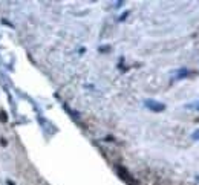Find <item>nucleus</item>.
Returning a JSON list of instances; mask_svg holds the SVG:
<instances>
[{
	"instance_id": "obj_3",
	"label": "nucleus",
	"mask_w": 199,
	"mask_h": 185,
	"mask_svg": "<svg viewBox=\"0 0 199 185\" xmlns=\"http://www.w3.org/2000/svg\"><path fill=\"white\" fill-rule=\"evenodd\" d=\"M187 75H190V71H187V69H181L176 72V78H185Z\"/></svg>"
},
{
	"instance_id": "obj_4",
	"label": "nucleus",
	"mask_w": 199,
	"mask_h": 185,
	"mask_svg": "<svg viewBox=\"0 0 199 185\" xmlns=\"http://www.w3.org/2000/svg\"><path fill=\"white\" fill-rule=\"evenodd\" d=\"M0 121H2V123H6V121H8V116H6L5 112H0Z\"/></svg>"
},
{
	"instance_id": "obj_2",
	"label": "nucleus",
	"mask_w": 199,
	"mask_h": 185,
	"mask_svg": "<svg viewBox=\"0 0 199 185\" xmlns=\"http://www.w3.org/2000/svg\"><path fill=\"white\" fill-rule=\"evenodd\" d=\"M118 173H119V176L124 179V180H127V182H132V177H130V174L127 173V170L124 168V167H118Z\"/></svg>"
},
{
	"instance_id": "obj_6",
	"label": "nucleus",
	"mask_w": 199,
	"mask_h": 185,
	"mask_svg": "<svg viewBox=\"0 0 199 185\" xmlns=\"http://www.w3.org/2000/svg\"><path fill=\"white\" fill-rule=\"evenodd\" d=\"M187 107H188V109H196V110H199V103H197V104H188Z\"/></svg>"
},
{
	"instance_id": "obj_5",
	"label": "nucleus",
	"mask_w": 199,
	"mask_h": 185,
	"mask_svg": "<svg viewBox=\"0 0 199 185\" xmlns=\"http://www.w3.org/2000/svg\"><path fill=\"white\" fill-rule=\"evenodd\" d=\"M191 138H193V139H196V141H199V129L193 132V135H191Z\"/></svg>"
},
{
	"instance_id": "obj_1",
	"label": "nucleus",
	"mask_w": 199,
	"mask_h": 185,
	"mask_svg": "<svg viewBox=\"0 0 199 185\" xmlns=\"http://www.w3.org/2000/svg\"><path fill=\"white\" fill-rule=\"evenodd\" d=\"M144 104H145V107H148V109L153 110V112H162V110L165 109V106H164L162 103H158V101H153V100H147Z\"/></svg>"
}]
</instances>
